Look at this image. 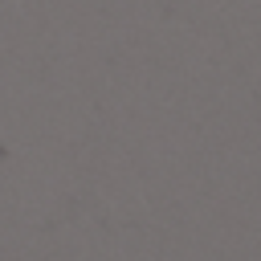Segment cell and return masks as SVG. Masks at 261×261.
<instances>
[]
</instances>
